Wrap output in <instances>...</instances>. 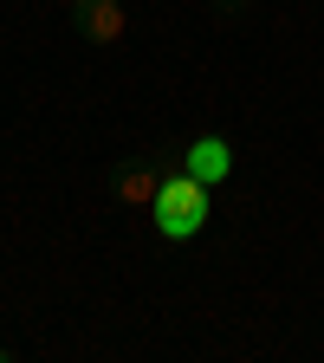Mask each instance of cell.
<instances>
[{"instance_id":"52a82bcc","label":"cell","mask_w":324,"mask_h":363,"mask_svg":"<svg viewBox=\"0 0 324 363\" xmlns=\"http://www.w3.org/2000/svg\"><path fill=\"white\" fill-rule=\"evenodd\" d=\"M52 7H72V0H52Z\"/></svg>"},{"instance_id":"7a4b0ae2","label":"cell","mask_w":324,"mask_h":363,"mask_svg":"<svg viewBox=\"0 0 324 363\" xmlns=\"http://www.w3.org/2000/svg\"><path fill=\"white\" fill-rule=\"evenodd\" d=\"M65 13H72V33L84 45H117L130 33V7H123V0H72Z\"/></svg>"},{"instance_id":"3957f363","label":"cell","mask_w":324,"mask_h":363,"mask_svg":"<svg viewBox=\"0 0 324 363\" xmlns=\"http://www.w3.org/2000/svg\"><path fill=\"white\" fill-rule=\"evenodd\" d=\"M162 175H169V162H162V156H130V162H117V169H111V195H117L123 208H150V201H156V189H162Z\"/></svg>"},{"instance_id":"5b68a950","label":"cell","mask_w":324,"mask_h":363,"mask_svg":"<svg viewBox=\"0 0 324 363\" xmlns=\"http://www.w3.org/2000/svg\"><path fill=\"white\" fill-rule=\"evenodd\" d=\"M214 13H240V0H214Z\"/></svg>"},{"instance_id":"277c9868","label":"cell","mask_w":324,"mask_h":363,"mask_svg":"<svg viewBox=\"0 0 324 363\" xmlns=\"http://www.w3.org/2000/svg\"><path fill=\"white\" fill-rule=\"evenodd\" d=\"M181 169H189L195 182H208V189H220V182L234 175V150H227V136H195V143L181 150Z\"/></svg>"},{"instance_id":"8992f818","label":"cell","mask_w":324,"mask_h":363,"mask_svg":"<svg viewBox=\"0 0 324 363\" xmlns=\"http://www.w3.org/2000/svg\"><path fill=\"white\" fill-rule=\"evenodd\" d=\"M7 357H13V350H7V344H0V363H7Z\"/></svg>"},{"instance_id":"6da1fadb","label":"cell","mask_w":324,"mask_h":363,"mask_svg":"<svg viewBox=\"0 0 324 363\" xmlns=\"http://www.w3.org/2000/svg\"><path fill=\"white\" fill-rule=\"evenodd\" d=\"M208 182H195L189 169H169L162 175V189L150 201V220H156V234L162 240H195L201 227H208Z\"/></svg>"}]
</instances>
